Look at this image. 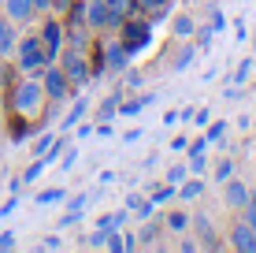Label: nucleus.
Masks as SVG:
<instances>
[{"mask_svg":"<svg viewBox=\"0 0 256 253\" xmlns=\"http://www.w3.org/2000/svg\"><path fill=\"white\" fill-rule=\"evenodd\" d=\"M15 64H19L22 75H38V71H45V67L52 64L41 34H30V38H22L19 45H15Z\"/></svg>","mask_w":256,"mask_h":253,"instance_id":"1","label":"nucleus"},{"mask_svg":"<svg viewBox=\"0 0 256 253\" xmlns=\"http://www.w3.org/2000/svg\"><path fill=\"white\" fill-rule=\"evenodd\" d=\"M41 104H45V86H41V78H22L12 90V108L19 112V116H34Z\"/></svg>","mask_w":256,"mask_h":253,"instance_id":"2","label":"nucleus"},{"mask_svg":"<svg viewBox=\"0 0 256 253\" xmlns=\"http://www.w3.org/2000/svg\"><path fill=\"white\" fill-rule=\"evenodd\" d=\"M60 67H64V75H67V82L70 86H90V64H86V56H82V49H70V52H60Z\"/></svg>","mask_w":256,"mask_h":253,"instance_id":"3","label":"nucleus"},{"mask_svg":"<svg viewBox=\"0 0 256 253\" xmlns=\"http://www.w3.org/2000/svg\"><path fill=\"white\" fill-rule=\"evenodd\" d=\"M41 86H45V97H48L52 104L67 101L70 90H74V86L67 82V75H64V67H60V64H48V67H45V78H41Z\"/></svg>","mask_w":256,"mask_h":253,"instance_id":"4","label":"nucleus"},{"mask_svg":"<svg viewBox=\"0 0 256 253\" xmlns=\"http://www.w3.org/2000/svg\"><path fill=\"white\" fill-rule=\"evenodd\" d=\"M86 26L104 30V26H119V19L112 15V8L104 0H86Z\"/></svg>","mask_w":256,"mask_h":253,"instance_id":"5","label":"nucleus"},{"mask_svg":"<svg viewBox=\"0 0 256 253\" xmlns=\"http://www.w3.org/2000/svg\"><path fill=\"white\" fill-rule=\"evenodd\" d=\"M122 23H126V19H122ZM148 38H152V26H148V23H126V26H122V45H126L130 52H141L148 45Z\"/></svg>","mask_w":256,"mask_h":253,"instance_id":"6","label":"nucleus"},{"mask_svg":"<svg viewBox=\"0 0 256 253\" xmlns=\"http://www.w3.org/2000/svg\"><path fill=\"white\" fill-rule=\"evenodd\" d=\"M130 56H134V52L122 45V41H112V45L104 49V67L119 75V71H126V67H130Z\"/></svg>","mask_w":256,"mask_h":253,"instance_id":"7","label":"nucleus"},{"mask_svg":"<svg viewBox=\"0 0 256 253\" xmlns=\"http://www.w3.org/2000/svg\"><path fill=\"white\" fill-rule=\"evenodd\" d=\"M41 41H45L48 56L56 60L60 52H64V23H60V19H48L45 26H41Z\"/></svg>","mask_w":256,"mask_h":253,"instance_id":"8","label":"nucleus"},{"mask_svg":"<svg viewBox=\"0 0 256 253\" xmlns=\"http://www.w3.org/2000/svg\"><path fill=\"white\" fill-rule=\"evenodd\" d=\"M249 197H252V190L245 186L242 179H226L223 182V201L230 208H245V205H249Z\"/></svg>","mask_w":256,"mask_h":253,"instance_id":"9","label":"nucleus"},{"mask_svg":"<svg viewBox=\"0 0 256 253\" xmlns=\"http://www.w3.org/2000/svg\"><path fill=\"white\" fill-rule=\"evenodd\" d=\"M230 246L242 249V253H256V231L245 220H238L234 227H230Z\"/></svg>","mask_w":256,"mask_h":253,"instance_id":"10","label":"nucleus"},{"mask_svg":"<svg viewBox=\"0 0 256 253\" xmlns=\"http://www.w3.org/2000/svg\"><path fill=\"white\" fill-rule=\"evenodd\" d=\"M4 15H8L12 23H30L34 0H4Z\"/></svg>","mask_w":256,"mask_h":253,"instance_id":"11","label":"nucleus"},{"mask_svg":"<svg viewBox=\"0 0 256 253\" xmlns=\"http://www.w3.org/2000/svg\"><path fill=\"white\" fill-rule=\"evenodd\" d=\"M15 45H19V34H15V23L8 19H0V56H12L15 52Z\"/></svg>","mask_w":256,"mask_h":253,"instance_id":"12","label":"nucleus"},{"mask_svg":"<svg viewBox=\"0 0 256 253\" xmlns=\"http://www.w3.org/2000/svg\"><path fill=\"white\" fill-rule=\"evenodd\" d=\"M126 212H134L138 220H148V216L156 212V205H152V197H138V194H130V197H126Z\"/></svg>","mask_w":256,"mask_h":253,"instance_id":"13","label":"nucleus"},{"mask_svg":"<svg viewBox=\"0 0 256 253\" xmlns=\"http://www.w3.org/2000/svg\"><path fill=\"white\" fill-rule=\"evenodd\" d=\"M86 112H90V97H78L74 104H70V112L64 116V123H60V127H64V130H70V127H78V119H82Z\"/></svg>","mask_w":256,"mask_h":253,"instance_id":"14","label":"nucleus"},{"mask_svg":"<svg viewBox=\"0 0 256 253\" xmlns=\"http://www.w3.org/2000/svg\"><path fill=\"white\" fill-rule=\"evenodd\" d=\"M171 34L174 38H193V34H197V23H193L190 15H174L171 19Z\"/></svg>","mask_w":256,"mask_h":253,"instance_id":"15","label":"nucleus"},{"mask_svg":"<svg viewBox=\"0 0 256 253\" xmlns=\"http://www.w3.org/2000/svg\"><path fill=\"white\" fill-rule=\"evenodd\" d=\"M104 4L112 8V15H116L119 23H122V19H130V15L138 12V0H104Z\"/></svg>","mask_w":256,"mask_h":253,"instance_id":"16","label":"nucleus"},{"mask_svg":"<svg viewBox=\"0 0 256 253\" xmlns=\"http://www.w3.org/2000/svg\"><path fill=\"white\" fill-rule=\"evenodd\" d=\"M200 194H204V182H200V179H186V182H178V197H182V201H197Z\"/></svg>","mask_w":256,"mask_h":253,"instance_id":"17","label":"nucleus"},{"mask_svg":"<svg viewBox=\"0 0 256 253\" xmlns=\"http://www.w3.org/2000/svg\"><path fill=\"white\" fill-rule=\"evenodd\" d=\"M167 8H171V0H138V12H148L152 19H164Z\"/></svg>","mask_w":256,"mask_h":253,"instance_id":"18","label":"nucleus"},{"mask_svg":"<svg viewBox=\"0 0 256 253\" xmlns=\"http://www.w3.org/2000/svg\"><path fill=\"white\" fill-rule=\"evenodd\" d=\"M60 201H67L64 186H52V190H41V194H38V205H60Z\"/></svg>","mask_w":256,"mask_h":253,"instance_id":"19","label":"nucleus"},{"mask_svg":"<svg viewBox=\"0 0 256 253\" xmlns=\"http://www.w3.org/2000/svg\"><path fill=\"white\" fill-rule=\"evenodd\" d=\"M122 220H126V208H119V212H104V216H100V223H96V227H108V231H119V227H122Z\"/></svg>","mask_w":256,"mask_h":253,"instance_id":"20","label":"nucleus"},{"mask_svg":"<svg viewBox=\"0 0 256 253\" xmlns=\"http://www.w3.org/2000/svg\"><path fill=\"white\" fill-rule=\"evenodd\" d=\"M193 56H197V45H186L178 52V56H174V64H171V71H186V67L193 64Z\"/></svg>","mask_w":256,"mask_h":253,"instance_id":"21","label":"nucleus"},{"mask_svg":"<svg viewBox=\"0 0 256 253\" xmlns=\"http://www.w3.org/2000/svg\"><path fill=\"white\" fill-rule=\"evenodd\" d=\"M45 168H48V160H45V156H38V160H34L30 168L22 171V182H38V179H41V171H45Z\"/></svg>","mask_w":256,"mask_h":253,"instance_id":"22","label":"nucleus"},{"mask_svg":"<svg viewBox=\"0 0 256 253\" xmlns=\"http://www.w3.org/2000/svg\"><path fill=\"white\" fill-rule=\"evenodd\" d=\"M186 227H190V216L186 212H171V216H167V231H178L182 234Z\"/></svg>","mask_w":256,"mask_h":253,"instance_id":"23","label":"nucleus"},{"mask_svg":"<svg viewBox=\"0 0 256 253\" xmlns=\"http://www.w3.org/2000/svg\"><path fill=\"white\" fill-rule=\"evenodd\" d=\"M226 179H234V160H230V156L216 164V182H226Z\"/></svg>","mask_w":256,"mask_h":253,"instance_id":"24","label":"nucleus"},{"mask_svg":"<svg viewBox=\"0 0 256 253\" xmlns=\"http://www.w3.org/2000/svg\"><path fill=\"white\" fill-rule=\"evenodd\" d=\"M212 34H216L212 26H197V34H193V38H197V49H200V52L212 49Z\"/></svg>","mask_w":256,"mask_h":253,"instance_id":"25","label":"nucleus"},{"mask_svg":"<svg viewBox=\"0 0 256 253\" xmlns=\"http://www.w3.org/2000/svg\"><path fill=\"white\" fill-rule=\"evenodd\" d=\"M186 175H190V164H174V168L167 171V182H171V186H178V182H186Z\"/></svg>","mask_w":256,"mask_h":253,"instance_id":"26","label":"nucleus"},{"mask_svg":"<svg viewBox=\"0 0 256 253\" xmlns=\"http://www.w3.org/2000/svg\"><path fill=\"white\" fill-rule=\"evenodd\" d=\"M104 242H108V227H96L90 238H86V246H93V249H104Z\"/></svg>","mask_w":256,"mask_h":253,"instance_id":"27","label":"nucleus"},{"mask_svg":"<svg viewBox=\"0 0 256 253\" xmlns=\"http://www.w3.org/2000/svg\"><path fill=\"white\" fill-rule=\"evenodd\" d=\"M116 112H119V93H116V97H108V101L100 104V119H116Z\"/></svg>","mask_w":256,"mask_h":253,"instance_id":"28","label":"nucleus"},{"mask_svg":"<svg viewBox=\"0 0 256 253\" xmlns=\"http://www.w3.org/2000/svg\"><path fill=\"white\" fill-rule=\"evenodd\" d=\"M174 194H178V190H174L171 182H167V186H160V190H156V194H152V205H164V201H171Z\"/></svg>","mask_w":256,"mask_h":253,"instance_id":"29","label":"nucleus"},{"mask_svg":"<svg viewBox=\"0 0 256 253\" xmlns=\"http://www.w3.org/2000/svg\"><path fill=\"white\" fill-rule=\"evenodd\" d=\"M104 249L122 253V231H108V242H104Z\"/></svg>","mask_w":256,"mask_h":253,"instance_id":"30","label":"nucleus"},{"mask_svg":"<svg viewBox=\"0 0 256 253\" xmlns=\"http://www.w3.org/2000/svg\"><path fill=\"white\" fill-rule=\"evenodd\" d=\"M204 168H208V156H204V153H193V156H190V171H193V175H200Z\"/></svg>","mask_w":256,"mask_h":253,"instance_id":"31","label":"nucleus"},{"mask_svg":"<svg viewBox=\"0 0 256 253\" xmlns=\"http://www.w3.org/2000/svg\"><path fill=\"white\" fill-rule=\"evenodd\" d=\"M223 134H226V123H212L204 138H208V142H223Z\"/></svg>","mask_w":256,"mask_h":253,"instance_id":"32","label":"nucleus"},{"mask_svg":"<svg viewBox=\"0 0 256 253\" xmlns=\"http://www.w3.org/2000/svg\"><path fill=\"white\" fill-rule=\"evenodd\" d=\"M193 223H197V231L204 234V242L212 246V223H208V216H197V220H193Z\"/></svg>","mask_w":256,"mask_h":253,"instance_id":"33","label":"nucleus"},{"mask_svg":"<svg viewBox=\"0 0 256 253\" xmlns=\"http://www.w3.org/2000/svg\"><path fill=\"white\" fill-rule=\"evenodd\" d=\"M242 212H245V223H249V227L256 231V197H249V205H245Z\"/></svg>","mask_w":256,"mask_h":253,"instance_id":"34","label":"nucleus"},{"mask_svg":"<svg viewBox=\"0 0 256 253\" xmlns=\"http://www.w3.org/2000/svg\"><path fill=\"white\" fill-rule=\"evenodd\" d=\"M249 71H252V60H242V67H238V75H234V86H242L245 78H249Z\"/></svg>","mask_w":256,"mask_h":253,"instance_id":"35","label":"nucleus"},{"mask_svg":"<svg viewBox=\"0 0 256 253\" xmlns=\"http://www.w3.org/2000/svg\"><path fill=\"white\" fill-rule=\"evenodd\" d=\"M122 249H126V253L138 249V231H122Z\"/></svg>","mask_w":256,"mask_h":253,"instance_id":"36","label":"nucleus"},{"mask_svg":"<svg viewBox=\"0 0 256 253\" xmlns=\"http://www.w3.org/2000/svg\"><path fill=\"white\" fill-rule=\"evenodd\" d=\"M86 201H90V194H74L70 197V212H86Z\"/></svg>","mask_w":256,"mask_h":253,"instance_id":"37","label":"nucleus"},{"mask_svg":"<svg viewBox=\"0 0 256 253\" xmlns=\"http://www.w3.org/2000/svg\"><path fill=\"white\" fill-rule=\"evenodd\" d=\"M0 249H15V231H0Z\"/></svg>","mask_w":256,"mask_h":253,"instance_id":"38","label":"nucleus"},{"mask_svg":"<svg viewBox=\"0 0 256 253\" xmlns=\"http://www.w3.org/2000/svg\"><path fill=\"white\" fill-rule=\"evenodd\" d=\"M60 246H64V242H60L56 234H48V238H41V242H38V249H60Z\"/></svg>","mask_w":256,"mask_h":253,"instance_id":"39","label":"nucleus"},{"mask_svg":"<svg viewBox=\"0 0 256 253\" xmlns=\"http://www.w3.org/2000/svg\"><path fill=\"white\" fill-rule=\"evenodd\" d=\"M74 160H78V149H70V153H64V160H60V168L67 171V168H70V164H74Z\"/></svg>","mask_w":256,"mask_h":253,"instance_id":"40","label":"nucleus"},{"mask_svg":"<svg viewBox=\"0 0 256 253\" xmlns=\"http://www.w3.org/2000/svg\"><path fill=\"white\" fill-rule=\"evenodd\" d=\"M156 238V227H141L138 231V242H152Z\"/></svg>","mask_w":256,"mask_h":253,"instance_id":"41","label":"nucleus"},{"mask_svg":"<svg viewBox=\"0 0 256 253\" xmlns=\"http://www.w3.org/2000/svg\"><path fill=\"white\" fill-rule=\"evenodd\" d=\"M208 116H212V112H208V108H200V112H193V123H197V127H204V123H208Z\"/></svg>","mask_w":256,"mask_h":253,"instance_id":"42","label":"nucleus"},{"mask_svg":"<svg viewBox=\"0 0 256 253\" xmlns=\"http://www.w3.org/2000/svg\"><path fill=\"white\" fill-rule=\"evenodd\" d=\"M212 30H226V15L216 12V19H212Z\"/></svg>","mask_w":256,"mask_h":253,"instance_id":"43","label":"nucleus"},{"mask_svg":"<svg viewBox=\"0 0 256 253\" xmlns=\"http://www.w3.org/2000/svg\"><path fill=\"white\" fill-rule=\"evenodd\" d=\"M122 75H126V86H141V75H138V71H130V67H126Z\"/></svg>","mask_w":256,"mask_h":253,"instance_id":"44","label":"nucleus"},{"mask_svg":"<svg viewBox=\"0 0 256 253\" xmlns=\"http://www.w3.org/2000/svg\"><path fill=\"white\" fill-rule=\"evenodd\" d=\"M15 208H19V201H15V197H12V201H8V205H0V216H12Z\"/></svg>","mask_w":256,"mask_h":253,"instance_id":"45","label":"nucleus"},{"mask_svg":"<svg viewBox=\"0 0 256 253\" xmlns=\"http://www.w3.org/2000/svg\"><path fill=\"white\" fill-rule=\"evenodd\" d=\"M34 12H52V0H34Z\"/></svg>","mask_w":256,"mask_h":253,"instance_id":"46","label":"nucleus"},{"mask_svg":"<svg viewBox=\"0 0 256 253\" xmlns=\"http://www.w3.org/2000/svg\"><path fill=\"white\" fill-rule=\"evenodd\" d=\"M178 249H182V253H197V242H193V238H186V242H182Z\"/></svg>","mask_w":256,"mask_h":253,"instance_id":"47","label":"nucleus"},{"mask_svg":"<svg viewBox=\"0 0 256 253\" xmlns=\"http://www.w3.org/2000/svg\"><path fill=\"white\" fill-rule=\"evenodd\" d=\"M52 8H60V12H67V8H70V0H52Z\"/></svg>","mask_w":256,"mask_h":253,"instance_id":"48","label":"nucleus"},{"mask_svg":"<svg viewBox=\"0 0 256 253\" xmlns=\"http://www.w3.org/2000/svg\"><path fill=\"white\" fill-rule=\"evenodd\" d=\"M0 4H4V0H0Z\"/></svg>","mask_w":256,"mask_h":253,"instance_id":"49","label":"nucleus"}]
</instances>
